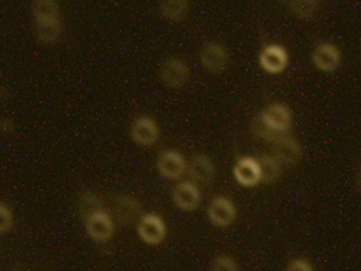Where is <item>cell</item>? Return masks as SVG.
<instances>
[{"label":"cell","instance_id":"8fae6325","mask_svg":"<svg viewBox=\"0 0 361 271\" xmlns=\"http://www.w3.org/2000/svg\"><path fill=\"white\" fill-rule=\"evenodd\" d=\"M113 213L119 224L129 225L140 220L142 216V206L137 197L130 194H121L114 200Z\"/></svg>","mask_w":361,"mask_h":271},{"label":"cell","instance_id":"7c38bea8","mask_svg":"<svg viewBox=\"0 0 361 271\" xmlns=\"http://www.w3.org/2000/svg\"><path fill=\"white\" fill-rule=\"evenodd\" d=\"M187 162L180 152L175 150H166L159 155L157 169L160 175L171 181H178L185 174Z\"/></svg>","mask_w":361,"mask_h":271},{"label":"cell","instance_id":"5b68a950","mask_svg":"<svg viewBox=\"0 0 361 271\" xmlns=\"http://www.w3.org/2000/svg\"><path fill=\"white\" fill-rule=\"evenodd\" d=\"M84 221L88 236L94 239L95 241L106 243L114 235V221L104 209L91 213L84 219Z\"/></svg>","mask_w":361,"mask_h":271},{"label":"cell","instance_id":"6da1fadb","mask_svg":"<svg viewBox=\"0 0 361 271\" xmlns=\"http://www.w3.org/2000/svg\"><path fill=\"white\" fill-rule=\"evenodd\" d=\"M200 64L212 73H222L229 66L228 49L215 41L206 42L199 53Z\"/></svg>","mask_w":361,"mask_h":271},{"label":"cell","instance_id":"277c9868","mask_svg":"<svg viewBox=\"0 0 361 271\" xmlns=\"http://www.w3.org/2000/svg\"><path fill=\"white\" fill-rule=\"evenodd\" d=\"M288 52L280 44H268L259 54L260 67L271 75H279L284 72L288 67Z\"/></svg>","mask_w":361,"mask_h":271},{"label":"cell","instance_id":"30bf717a","mask_svg":"<svg viewBox=\"0 0 361 271\" xmlns=\"http://www.w3.org/2000/svg\"><path fill=\"white\" fill-rule=\"evenodd\" d=\"M312 63L318 71L334 72L341 64V52L331 42H322L312 51Z\"/></svg>","mask_w":361,"mask_h":271},{"label":"cell","instance_id":"5bb4252c","mask_svg":"<svg viewBox=\"0 0 361 271\" xmlns=\"http://www.w3.org/2000/svg\"><path fill=\"white\" fill-rule=\"evenodd\" d=\"M215 164L213 160L203 153H199L192 156V159L188 162L185 174L191 178V182L199 185H207L210 183L215 176Z\"/></svg>","mask_w":361,"mask_h":271},{"label":"cell","instance_id":"8992f818","mask_svg":"<svg viewBox=\"0 0 361 271\" xmlns=\"http://www.w3.org/2000/svg\"><path fill=\"white\" fill-rule=\"evenodd\" d=\"M207 216L210 222L218 228H226L237 217V207L226 195H216L207 207Z\"/></svg>","mask_w":361,"mask_h":271},{"label":"cell","instance_id":"484cf974","mask_svg":"<svg viewBox=\"0 0 361 271\" xmlns=\"http://www.w3.org/2000/svg\"><path fill=\"white\" fill-rule=\"evenodd\" d=\"M318 1H319V3H321V1H324V0H318Z\"/></svg>","mask_w":361,"mask_h":271},{"label":"cell","instance_id":"3957f363","mask_svg":"<svg viewBox=\"0 0 361 271\" xmlns=\"http://www.w3.org/2000/svg\"><path fill=\"white\" fill-rule=\"evenodd\" d=\"M272 156L281 166H294L303 156V147L293 136L284 133L272 143Z\"/></svg>","mask_w":361,"mask_h":271},{"label":"cell","instance_id":"9c48e42d","mask_svg":"<svg viewBox=\"0 0 361 271\" xmlns=\"http://www.w3.org/2000/svg\"><path fill=\"white\" fill-rule=\"evenodd\" d=\"M130 137L135 144L150 147L160 138V128L152 117L141 116L133 121Z\"/></svg>","mask_w":361,"mask_h":271},{"label":"cell","instance_id":"d6986e66","mask_svg":"<svg viewBox=\"0 0 361 271\" xmlns=\"http://www.w3.org/2000/svg\"><path fill=\"white\" fill-rule=\"evenodd\" d=\"M33 16L35 20H50L60 18V4L57 0H34Z\"/></svg>","mask_w":361,"mask_h":271},{"label":"cell","instance_id":"52a82bcc","mask_svg":"<svg viewBox=\"0 0 361 271\" xmlns=\"http://www.w3.org/2000/svg\"><path fill=\"white\" fill-rule=\"evenodd\" d=\"M265 125L278 133H286L291 128L293 113L291 109L284 103H269L263 112L259 114Z\"/></svg>","mask_w":361,"mask_h":271},{"label":"cell","instance_id":"7a4b0ae2","mask_svg":"<svg viewBox=\"0 0 361 271\" xmlns=\"http://www.w3.org/2000/svg\"><path fill=\"white\" fill-rule=\"evenodd\" d=\"M137 232L144 243L149 246H157L166 236V225L161 216L156 213H145L138 220Z\"/></svg>","mask_w":361,"mask_h":271},{"label":"cell","instance_id":"2e32d148","mask_svg":"<svg viewBox=\"0 0 361 271\" xmlns=\"http://www.w3.org/2000/svg\"><path fill=\"white\" fill-rule=\"evenodd\" d=\"M35 33L39 41L45 44H54L59 41L63 33L61 19H50V20H35Z\"/></svg>","mask_w":361,"mask_h":271},{"label":"cell","instance_id":"603a6c76","mask_svg":"<svg viewBox=\"0 0 361 271\" xmlns=\"http://www.w3.org/2000/svg\"><path fill=\"white\" fill-rule=\"evenodd\" d=\"M210 271H240L237 260L230 255H216L210 263Z\"/></svg>","mask_w":361,"mask_h":271},{"label":"cell","instance_id":"ac0fdd59","mask_svg":"<svg viewBox=\"0 0 361 271\" xmlns=\"http://www.w3.org/2000/svg\"><path fill=\"white\" fill-rule=\"evenodd\" d=\"M259 167L262 174V181L265 185L276 183L281 176V164L272 155H263L259 160Z\"/></svg>","mask_w":361,"mask_h":271},{"label":"cell","instance_id":"9a60e30c","mask_svg":"<svg viewBox=\"0 0 361 271\" xmlns=\"http://www.w3.org/2000/svg\"><path fill=\"white\" fill-rule=\"evenodd\" d=\"M172 201L179 209L191 212L195 210L202 203V194L194 182L185 181L173 188Z\"/></svg>","mask_w":361,"mask_h":271},{"label":"cell","instance_id":"4fadbf2b","mask_svg":"<svg viewBox=\"0 0 361 271\" xmlns=\"http://www.w3.org/2000/svg\"><path fill=\"white\" fill-rule=\"evenodd\" d=\"M233 175L237 183L244 187L256 186L262 181L259 162L250 156H243L235 162Z\"/></svg>","mask_w":361,"mask_h":271},{"label":"cell","instance_id":"7402d4cb","mask_svg":"<svg viewBox=\"0 0 361 271\" xmlns=\"http://www.w3.org/2000/svg\"><path fill=\"white\" fill-rule=\"evenodd\" d=\"M250 132L256 138L269 141V143H274L279 136L284 135V133H278V132L272 131L268 125H265V122L259 114L250 122Z\"/></svg>","mask_w":361,"mask_h":271},{"label":"cell","instance_id":"44dd1931","mask_svg":"<svg viewBox=\"0 0 361 271\" xmlns=\"http://www.w3.org/2000/svg\"><path fill=\"white\" fill-rule=\"evenodd\" d=\"M319 7L318 0H290L291 13L298 19H310Z\"/></svg>","mask_w":361,"mask_h":271},{"label":"cell","instance_id":"d4e9b609","mask_svg":"<svg viewBox=\"0 0 361 271\" xmlns=\"http://www.w3.org/2000/svg\"><path fill=\"white\" fill-rule=\"evenodd\" d=\"M286 271H314V269L309 260H306L303 258H296L288 263Z\"/></svg>","mask_w":361,"mask_h":271},{"label":"cell","instance_id":"ba28073f","mask_svg":"<svg viewBox=\"0 0 361 271\" xmlns=\"http://www.w3.org/2000/svg\"><path fill=\"white\" fill-rule=\"evenodd\" d=\"M190 67L179 57H171L165 60L160 68V79L165 85L172 88H180L190 79Z\"/></svg>","mask_w":361,"mask_h":271},{"label":"cell","instance_id":"ffe728a7","mask_svg":"<svg viewBox=\"0 0 361 271\" xmlns=\"http://www.w3.org/2000/svg\"><path fill=\"white\" fill-rule=\"evenodd\" d=\"M104 209L103 207V201L97 193L94 191H84L82 195L79 197V210L82 215V217L85 219L87 216H90L91 213H95L98 210Z\"/></svg>","mask_w":361,"mask_h":271},{"label":"cell","instance_id":"e0dca14e","mask_svg":"<svg viewBox=\"0 0 361 271\" xmlns=\"http://www.w3.org/2000/svg\"><path fill=\"white\" fill-rule=\"evenodd\" d=\"M190 10V0H161L160 14L169 22H181Z\"/></svg>","mask_w":361,"mask_h":271},{"label":"cell","instance_id":"cb8c5ba5","mask_svg":"<svg viewBox=\"0 0 361 271\" xmlns=\"http://www.w3.org/2000/svg\"><path fill=\"white\" fill-rule=\"evenodd\" d=\"M13 225H14L13 210L6 203L0 201V235L10 232Z\"/></svg>","mask_w":361,"mask_h":271}]
</instances>
